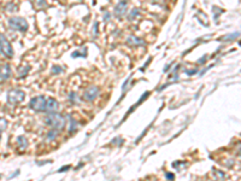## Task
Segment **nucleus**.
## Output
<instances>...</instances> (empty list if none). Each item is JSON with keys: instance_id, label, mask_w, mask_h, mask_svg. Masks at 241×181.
<instances>
[{"instance_id": "nucleus-1", "label": "nucleus", "mask_w": 241, "mask_h": 181, "mask_svg": "<svg viewBox=\"0 0 241 181\" xmlns=\"http://www.w3.org/2000/svg\"><path fill=\"white\" fill-rule=\"evenodd\" d=\"M45 123L54 130H60L65 127V118L58 114H49L45 117Z\"/></svg>"}, {"instance_id": "nucleus-2", "label": "nucleus", "mask_w": 241, "mask_h": 181, "mask_svg": "<svg viewBox=\"0 0 241 181\" xmlns=\"http://www.w3.org/2000/svg\"><path fill=\"white\" fill-rule=\"evenodd\" d=\"M8 25L13 30H19V32H25L28 29V22L22 17H12L8 19Z\"/></svg>"}, {"instance_id": "nucleus-3", "label": "nucleus", "mask_w": 241, "mask_h": 181, "mask_svg": "<svg viewBox=\"0 0 241 181\" xmlns=\"http://www.w3.org/2000/svg\"><path fill=\"white\" fill-rule=\"evenodd\" d=\"M46 103H47V98L42 95L35 97L29 102V107L33 109L34 111H46Z\"/></svg>"}, {"instance_id": "nucleus-4", "label": "nucleus", "mask_w": 241, "mask_h": 181, "mask_svg": "<svg viewBox=\"0 0 241 181\" xmlns=\"http://www.w3.org/2000/svg\"><path fill=\"white\" fill-rule=\"evenodd\" d=\"M0 52L8 58H11L13 56V48H12L11 44H10V41L6 39V36L1 33H0Z\"/></svg>"}, {"instance_id": "nucleus-5", "label": "nucleus", "mask_w": 241, "mask_h": 181, "mask_svg": "<svg viewBox=\"0 0 241 181\" xmlns=\"http://www.w3.org/2000/svg\"><path fill=\"white\" fill-rule=\"evenodd\" d=\"M25 94L21 89H11L7 93V102L10 104H18L24 99Z\"/></svg>"}, {"instance_id": "nucleus-6", "label": "nucleus", "mask_w": 241, "mask_h": 181, "mask_svg": "<svg viewBox=\"0 0 241 181\" xmlns=\"http://www.w3.org/2000/svg\"><path fill=\"white\" fill-rule=\"evenodd\" d=\"M59 109V104L54 98H48L46 103V112L49 114H56Z\"/></svg>"}, {"instance_id": "nucleus-7", "label": "nucleus", "mask_w": 241, "mask_h": 181, "mask_svg": "<svg viewBox=\"0 0 241 181\" xmlns=\"http://www.w3.org/2000/svg\"><path fill=\"white\" fill-rule=\"evenodd\" d=\"M98 92H99V89L97 87H89L85 90V93H83V98L86 100H88V102H92V100H94L98 95Z\"/></svg>"}, {"instance_id": "nucleus-8", "label": "nucleus", "mask_w": 241, "mask_h": 181, "mask_svg": "<svg viewBox=\"0 0 241 181\" xmlns=\"http://www.w3.org/2000/svg\"><path fill=\"white\" fill-rule=\"evenodd\" d=\"M11 76V66L8 64H3L0 66V81H6Z\"/></svg>"}, {"instance_id": "nucleus-9", "label": "nucleus", "mask_w": 241, "mask_h": 181, "mask_svg": "<svg viewBox=\"0 0 241 181\" xmlns=\"http://www.w3.org/2000/svg\"><path fill=\"white\" fill-rule=\"evenodd\" d=\"M127 6H128L127 1H120V3H118V4L116 5V7H115V13H116V16H123V15L125 13V11H127Z\"/></svg>"}, {"instance_id": "nucleus-10", "label": "nucleus", "mask_w": 241, "mask_h": 181, "mask_svg": "<svg viewBox=\"0 0 241 181\" xmlns=\"http://www.w3.org/2000/svg\"><path fill=\"white\" fill-rule=\"evenodd\" d=\"M17 145L21 150H25L28 147V140L25 136H18L17 138Z\"/></svg>"}, {"instance_id": "nucleus-11", "label": "nucleus", "mask_w": 241, "mask_h": 181, "mask_svg": "<svg viewBox=\"0 0 241 181\" xmlns=\"http://www.w3.org/2000/svg\"><path fill=\"white\" fill-rule=\"evenodd\" d=\"M6 126H7V121L4 117H0V139H1L3 132L6 129Z\"/></svg>"}, {"instance_id": "nucleus-12", "label": "nucleus", "mask_w": 241, "mask_h": 181, "mask_svg": "<svg viewBox=\"0 0 241 181\" xmlns=\"http://www.w3.org/2000/svg\"><path fill=\"white\" fill-rule=\"evenodd\" d=\"M128 44L129 45H133V46H135V45H140V44H142V41L140 39H137V37H135V36H130L129 39H128Z\"/></svg>"}, {"instance_id": "nucleus-13", "label": "nucleus", "mask_w": 241, "mask_h": 181, "mask_svg": "<svg viewBox=\"0 0 241 181\" xmlns=\"http://www.w3.org/2000/svg\"><path fill=\"white\" fill-rule=\"evenodd\" d=\"M52 73H53V74H60V73H63V68L56 65V66L52 68Z\"/></svg>"}, {"instance_id": "nucleus-14", "label": "nucleus", "mask_w": 241, "mask_h": 181, "mask_svg": "<svg viewBox=\"0 0 241 181\" xmlns=\"http://www.w3.org/2000/svg\"><path fill=\"white\" fill-rule=\"evenodd\" d=\"M57 132H58V130H54V129H52L51 132H49V133L47 134V136H48L47 139H48V140H52V139H54V138H56V135H57Z\"/></svg>"}, {"instance_id": "nucleus-15", "label": "nucleus", "mask_w": 241, "mask_h": 181, "mask_svg": "<svg viewBox=\"0 0 241 181\" xmlns=\"http://www.w3.org/2000/svg\"><path fill=\"white\" fill-rule=\"evenodd\" d=\"M137 13H139V10H133L132 13L129 15V17H128V18H129V19H134V17H135Z\"/></svg>"}, {"instance_id": "nucleus-16", "label": "nucleus", "mask_w": 241, "mask_h": 181, "mask_svg": "<svg viewBox=\"0 0 241 181\" xmlns=\"http://www.w3.org/2000/svg\"><path fill=\"white\" fill-rule=\"evenodd\" d=\"M76 128V121L75 119H71V127H70V132H73Z\"/></svg>"}, {"instance_id": "nucleus-17", "label": "nucleus", "mask_w": 241, "mask_h": 181, "mask_svg": "<svg viewBox=\"0 0 241 181\" xmlns=\"http://www.w3.org/2000/svg\"><path fill=\"white\" fill-rule=\"evenodd\" d=\"M237 36H239V33H234V34H232V35H228V36H225V39H228V40H232V39L237 37Z\"/></svg>"}, {"instance_id": "nucleus-18", "label": "nucleus", "mask_w": 241, "mask_h": 181, "mask_svg": "<svg viewBox=\"0 0 241 181\" xmlns=\"http://www.w3.org/2000/svg\"><path fill=\"white\" fill-rule=\"evenodd\" d=\"M166 179H168V180H170V181H173V180H174V174H171V173H168V174H166Z\"/></svg>"}, {"instance_id": "nucleus-19", "label": "nucleus", "mask_w": 241, "mask_h": 181, "mask_svg": "<svg viewBox=\"0 0 241 181\" xmlns=\"http://www.w3.org/2000/svg\"><path fill=\"white\" fill-rule=\"evenodd\" d=\"M206 58H207V57H206V56H204V57H203L202 59H200V60H199V64H203V63H205V60H206Z\"/></svg>"}, {"instance_id": "nucleus-20", "label": "nucleus", "mask_w": 241, "mask_h": 181, "mask_svg": "<svg viewBox=\"0 0 241 181\" xmlns=\"http://www.w3.org/2000/svg\"><path fill=\"white\" fill-rule=\"evenodd\" d=\"M69 168H70L69 165H68V167H65V168H60V169H59V172H66V170H68Z\"/></svg>"}, {"instance_id": "nucleus-21", "label": "nucleus", "mask_w": 241, "mask_h": 181, "mask_svg": "<svg viewBox=\"0 0 241 181\" xmlns=\"http://www.w3.org/2000/svg\"><path fill=\"white\" fill-rule=\"evenodd\" d=\"M197 71H198V70H192V71H186V73H187L188 75H193V74H195Z\"/></svg>"}, {"instance_id": "nucleus-22", "label": "nucleus", "mask_w": 241, "mask_h": 181, "mask_svg": "<svg viewBox=\"0 0 241 181\" xmlns=\"http://www.w3.org/2000/svg\"><path fill=\"white\" fill-rule=\"evenodd\" d=\"M109 17H110V13H109V12H107V13H105V21H107Z\"/></svg>"}]
</instances>
